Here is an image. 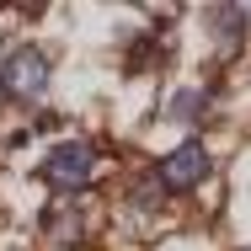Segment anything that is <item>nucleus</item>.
<instances>
[{
	"mask_svg": "<svg viewBox=\"0 0 251 251\" xmlns=\"http://www.w3.org/2000/svg\"><path fill=\"white\" fill-rule=\"evenodd\" d=\"M97 171H101V160H97V145H91V139H64V145L49 150V160H43V182L59 187V193L91 187Z\"/></svg>",
	"mask_w": 251,
	"mask_h": 251,
	"instance_id": "nucleus-1",
	"label": "nucleus"
},
{
	"mask_svg": "<svg viewBox=\"0 0 251 251\" xmlns=\"http://www.w3.org/2000/svg\"><path fill=\"white\" fill-rule=\"evenodd\" d=\"M0 86L22 101H38L49 91V53L43 49H11L5 70H0Z\"/></svg>",
	"mask_w": 251,
	"mask_h": 251,
	"instance_id": "nucleus-2",
	"label": "nucleus"
},
{
	"mask_svg": "<svg viewBox=\"0 0 251 251\" xmlns=\"http://www.w3.org/2000/svg\"><path fill=\"white\" fill-rule=\"evenodd\" d=\"M203 176H208V150L198 139H187L182 150H171L155 166V187H166V193H187V187H198Z\"/></svg>",
	"mask_w": 251,
	"mask_h": 251,
	"instance_id": "nucleus-3",
	"label": "nucleus"
},
{
	"mask_svg": "<svg viewBox=\"0 0 251 251\" xmlns=\"http://www.w3.org/2000/svg\"><path fill=\"white\" fill-rule=\"evenodd\" d=\"M43 235H49L53 246H75L80 235H86V208L75 203V208H49L43 214Z\"/></svg>",
	"mask_w": 251,
	"mask_h": 251,
	"instance_id": "nucleus-4",
	"label": "nucleus"
},
{
	"mask_svg": "<svg viewBox=\"0 0 251 251\" xmlns=\"http://www.w3.org/2000/svg\"><path fill=\"white\" fill-rule=\"evenodd\" d=\"M203 107H208V91H187V97H176L171 112H176V118H198Z\"/></svg>",
	"mask_w": 251,
	"mask_h": 251,
	"instance_id": "nucleus-5",
	"label": "nucleus"
}]
</instances>
